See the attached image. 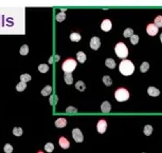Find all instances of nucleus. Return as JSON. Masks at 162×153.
Wrapping results in <instances>:
<instances>
[{
    "label": "nucleus",
    "mask_w": 162,
    "mask_h": 153,
    "mask_svg": "<svg viewBox=\"0 0 162 153\" xmlns=\"http://www.w3.org/2000/svg\"><path fill=\"white\" fill-rule=\"evenodd\" d=\"M119 70L120 72L125 76H129L131 75L135 71V66L130 60L128 59H124L123 61H121V64L119 66Z\"/></svg>",
    "instance_id": "f257e3e1"
},
{
    "label": "nucleus",
    "mask_w": 162,
    "mask_h": 153,
    "mask_svg": "<svg viewBox=\"0 0 162 153\" xmlns=\"http://www.w3.org/2000/svg\"><path fill=\"white\" fill-rule=\"evenodd\" d=\"M115 52H116L118 57L122 58V59L124 60L128 55V49H127V46H125V44H123V42H119V44L116 46V48H115Z\"/></svg>",
    "instance_id": "f03ea898"
},
{
    "label": "nucleus",
    "mask_w": 162,
    "mask_h": 153,
    "mask_svg": "<svg viewBox=\"0 0 162 153\" xmlns=\"http://www.w3.org/2000/svg\"><path fill=\"white\" fill-rule=\"evenodd\" d=\"M76 68V61L72 58H68L64 61V64L61 66V69L65 73H71L74 71Z\"/></svg>",
    "instance_id": "7ed1b4c3"
},
{
    "label": "nucleus",
    "mask_w": 162,
    "mask_h": 153,
    "mask_svg": "<svg viewBox=\"0 0 162 153\" xmlns=\"http://www.w3.org/2000/svg\"><path fill=\"white\" fill-rule=\"evenodd\" d=\"M115 97L118 101H125L129 98V92L124 88H120L115 93Z\"/></svg>",
    "instance_id": "20e7f679"
},
{
    "label": "nucleus",
    "mask_w": 162,
    "mask_h": 153,
    "mask_svg": "<svg viewBox=\"0 0 162 153\" xmlns=\"http://www.w3.org/2000/svg\"><path fill=\"white\" fill-rule=\"evenodd\" d=\"M72 137L76 143H82L83 142V139H84L83 133H82L81 130L78 129V128H74L72 130Z\"/></svg>",
    "instance_id": "39448f33"
},
{
    "label": "nucleus",
    "mask_w": 162,
    "mask_h": 153,
    "mask_svg": "<svg viewBox=\"0 0 162 153\" xmlns=\"http://www.w3.org/2000/svg\"><path fill=\"white\" fill-rule=\"evenodd\" d=\"M101 46V41H100V38L94 36V37L91 38V40H90V48L92 50H98Z\"/></svg>",
    "instance_id": "423d86ee"
},
{
    "label": "nucleus",
    "mask_w": 162,
    "mask_h": 153,
    "mask_svg": "<svg viewBox=\"0 0 162 153\" xmlns=\"http://www.w3.org/2000/svg\"><path fill=\"white\" fill-rule=\"evenodd\" d=\"M146 32H147L148 35H151V36H155L158 33V26H155V23H151L146 28Z\"/></svg>",
    "instance_id": "0eeeda50"
},
{
    "label": "nucleus",
    "mask_w": 162,
    "mask_h": 153,
    "mask_svg": "<svg viewBox=\"0 0 162 153\" xmlns=\"http://www.w3.org/2000/svg\"><path fill=\"white\" fill-rule=\"evenodd\" d=\"M111 28H112V23H111V21H110L109 19H105V20L101 23V29L103 30L104 32L110 31Z\"/></svg>",
    "instance_id": "6e6552de"
},
{
    "label": "nucleus",
    "mask_w": 162,
    "mask_h": 153,
    "mask_svg": "<svg viewBox=\"0 0 162 153\" xmlns=\"http://www.w3.org/2000/svg\"><path fill=\"white\" fill-rule=\"evenodd\" d=\"M106 128H107V123L104 119H101V120L98 123V126H96V129H98V133H104L106 131Z\"/></svg>",
    "instance_id": "1a4fd4ad"
},
{
    "label": "nucleus",
    "mask_w": 162,
    "mask_h": 153,
    "mask_svg": "<svg viewBox=\"0 0 162 153\" xmlns=\"http://www.w3.org/2000/svg\"><path fill=\"white\" fill-rule=\"evenodd\" d=\"M66 125H67V119L64 118V117H59V118H57L55 120V126L57 128H64L66 127Z\"/></svg>",
    "instance_id": "9d476101"
},
{
    "label": "nucleus",
    "mask_w": 162,
    "mask_h": 153,
    "mask_svg": "<svg viewBox=\"0 0 162 153\" xmlns=\"http://www.w3.org/2000/svg\"><path fill=\"white\" fill-rule=\"evenodd\" d=\"M59 146H61L63 149H68V148L70 147V143L66 137H61V138H59Z\"/></svg>",
    "instance_id": "9b49d317"
},
{
    "label": "nucleus",
    "mask_w": 162,
    "mask_h": 153,
    "mask_svg": "<svg viewBox=\"0 0 162 153\" xmlns=\"http://www.w3.org/2000/svg\"><path fill=\"white\" fill-rule=\"evenodd\" d=\"M147 93H148V95L154 96V97H156V96L160 95V91L158 89H156L155 87H148Z\"/></svg>",
    "instance_id": "f8f14e48"
},
{
    "label": "nucleus",
    "mask_w": 162,
    "mask_h": 153,
    "mask_svg": "<svg viewBox=\"0 0 162 153\" xmlns=\"http://www.w3.org/2000/svg\"><path fill=\"white\" fill-rule=\"evenodd\" d=\"M101 110H102V112H104V113L110 112V110H111V105H110V102L104 101V102L101 105Z\"/></svg>",
    "instance_id": "ddd939ff"
},
{
    "label": "nucleus",
    "mask_w": 162,
    "mask_h": 153,
    "mask_svg": "<svg viewBox=\"0 0 162 153\" xmlns=\"http://www.w3.org/2000/svg\"><path fill=\"white\" fill-rule=\"evenodd\" d=\"M76 58H78V60L80 61L81 64H84L87 59V56L84 52H78V54H76Z\"/></svg>",
    "instance_id": "4468645a"
},
{
    "label": "nucleus",
    "mask_w": 162,
    "mask_h": 153,
    "mask_svg": "<svg viewBox=\"0 0 162 153\" xmlns=\"http://www.w3.org/2000/svg\"><path fill=\"white\" fill-rule=\"evenodd\" d=\"M105 64L109 69H115L116 68V62H115V60H113L112 58H107L106 61H105Z\"/></svg>",
    "instance_id": "2eb2a0df"
},
{
    "label": "nucleus",
    "mask_w": 162,
    "mask_h": 153,
    "mask_svg": "<svg viewBox=\"0 0 162 153\" xmlns=\"http://www.w3.org/2000/svg\"><path fill=\"white\" fill-rule=\"evenodd\" d=\"M51 92H52V87H51V86H46V87L41 90V95L48 96L51 94Z\"/></svg>",
    "instance_id": "dca6fc26"
},
{
    "label": "nucleus",
    "mask_w": 162,
    "mask_h": 153,
    "mask_svg": "<svg viewBox=\"0 0 162 153\" xmlns=\"http://www.w3.org/2000/svg\"><path fill=\"white\" fill-rule=\"evenodd\" d=\"M81 35L78 34V33H71L70 34V39H71V41H75V42H78V41L81 40Z\"/></svg>",
    "instance_id": "f3484780"
},
{
    "label": "nucleus",
    "mask_w": 162,
    "mask_h": 153,
    "mask_svg": "<svg viewBox=\"0 0 162 153\" xmlns=\"http://www.w3.org/2000/svg\"><path fill=\"white\" fill-rule=\"evenodd\" d=\"M65 81H66L67 84H71L73 82V77L71 75V73H65Z\"/></svg>",
    "instance_id": "a211bd4d"
},
{
    "label": "nucleus",
    "mask_w": 162,
    "mask_h": 153,
    "mask_svg": "<svg viewBox=\"0 0 162 153\" xmlns=\"http://www.w3.org/2000/svg\"><path fill=\"white\" fill-rule=\"evenodd\" d=\"M75 88L76 89L78 90V91H81V92H83L85 89H86V86H85V84L83 82L82 80H80V81H78L75 84Z\"/></svg>",
    "instance_id": "6ab92c4d"
},
{
    "label": "nucleus",
    "mask_w": 162,
    "mask_h": 153,
    "mask_svg": "<svg viewBox=\"0 0 162 153\" xmlns=\"http://www.w3.org/2000/svg\"><path fill=\"white\" fill-rule=\"evenodd\" d=\"M19 53H20V55H22V56H26V55L29 53V46H27V44H23L20 48V50H19Z\"/></svg>",
    "instance_id": "aec40b11"
},
{
    "label": "nucleus",
    "mask_w": 162,
    "mask_h": 153,
    "mask_svg": "<svg viewBox=\"0 0 162 153\" xmlns=\"http://www.w3.org/2000/svg\"><path fill=\"white\" fill-rule=\"evenodd\" d=\"M26 88H27L26 82H22V81H20V82L16 86V90H17L18 92H22V91H24Z\"/></svg>",
    "instance_id": "412c9836"
},
{
    "label": "nucleus",
    "mask_w": 162,
    "mask_h": 153,
    "mask_svg": "<svg viewBox=\"0 0 162 153\" xmlns=\"http://www.w3.org/2000/svg\"><path fill=\"white\" fill-rule=\"evenodd\" d=\"M38 70L40 73H47L49 71V66L48 64H39L38 66Z\"/></svg>",
    "instance_id": "4be33fe9"
},
{
    "label": "nucleus",
    "mask_w": 162,
    "mask_h": 153,
    "mask_svg": "<svg viewBox=\"0 0 162 153\" xmlns=\"http://www.w3.org/2000/svg\"><path fill=\"white\" fill-rule=\"evenodd\" d=\"M152 132H153V127H152L151 125H146L144 127V134L149 136L152 134Z\"/></svg>",
    "instance_id": "5701e85b"
},
{
    "label": "nucleus",
    "mask_w": 162,
    "mask_h": 153,
    "mask_svg": "<svg viewBox=\"0 0 162 153\" xmlns=\"http://www.w3.org/2000/svg\"><path fill=\"white\" fill-rule=\"evenodd\" d=\"M65 19H66V14H65L64 12H61V13L56 15V21H57V22H61V21H64Z\"/></svg>",
    "instance_id": "b1692460"
},
{
    "label": "nucleus",
    "mask_w": 162,
    "mask_h": 153,
    "mask_svg": "<svg viewBox=\"0 0 162 153\" xmlns=\"http://www.w3.org/2000/svg\"><path fill=\"white\" fill-rule=\"evenodd\" d=\"M103 81H104V84L107 86V87H109V86H111L112 84V80H111V78L109 77V76L105 75L104 77H103Z\"/></svg>",
    "instance_id": "393cba45"
},
{
    "label": "nucleus",
    "mask_w": 162,
    "mask_h": 153,
    "mask_svg": "<svg viewBox=\"0 0 162 153\" xmlns=\"http://www.w3.org/2000/svg\"><path fill=\"white\" fill-rule=\"evenodd\" d=\"M148 69H149V64H148V62H143V64L140 66V70H141L142 73H145Z\"/></svg>",
    "instance_id": "a878e982"
},
{
    "label": "nucleus",
    "mask_w": 162,
    "mask_h": 153,
    "mask_svg": "<svg viewBox=\"0 0 162 153\" xmlns=\"http://www.w3.org/2000/svg\"><path fill=\"white\" fill-rule=\"evenodd\" d=\"M45 150H46L47 152H52V151L54 150V145H53L52 143H48V144H46V146H45Z\"/></svg>",
    "instance_id": "bb28decb"
},
{
    "label": "nucleus",
    "mask_w": 162,
    "mask_h": 153,
    "mask_svg": "<svg viewBox=\"0 0 162 153\" xmlns=\"http://www.w3.org/2000/svg\"><path fill=\"white\" fill-rule=\"evenodd\" d=\"M13 134H14L15 136H21L22 135V129H21V128H18V127L14 128V129H13Z\"/></svg>",
    "instance_id": "cd10ccee"
},
{
    "label": "nucleus",
    "mask_w": 162,
    "mask_h": 153,
    "mask_svg": "<svg viewBox=\"0 0 162 153\" xmlns=\"http://www.w3.org/2000/svg\"><path fill=\"white\" fill-rule=\"evenodd\" d=\"M31 75H29V74H22V75H20V80L22 81V82H27V81H30L31 80Z\"/></svg>",
    "instance_id": "c85d7f7f"
},
{
    "label": "nucleus",
    "mask_w": 162,
    "mask_h": 153,
    "mask_svg": "<svg viewBox=\"0 0 162 153\" xmlns=\"http://www.w3.org/2000/svg\"><path fill=\"white\" fill-rule=\"evenodd\" d=\"M133 35V29H126L124 31V33H123V36H124L125 38H126V37H131Z\"/></svg>",
    "instance_id": "c756f323"
},
{
    "label": "nucleus",
    "mask_w": 162,
    "mask_h": 153,
    "mask_svg": "<svg viewBox=\"0 0 162 153\" xmlns=\"http://www.w3.org/2000/svg\"><path fill=\"white\" fill-rule=\"evenodd\" d=\"M3 151H4L6 153H12L13 152V147H12V145H10V144L4 145V147H3Z\"/></svg>",
    "instance_id": "7c9ffc66"
},
{
    "label": "nucleus",
    "mask_w": 162,
    "mask_h": 153,
    "mask_svg": "<svg viewBox=\"0 0 162 153\" xmlns=\"http://www.w3.org/2000/svg\"><path fill=\"white\" fill-rule=\"evenodd\" d=\"M130 42H131L133 44H137L138 42H139V36L133 34V36L130 37Z\"/></svg>",
    "instance_id": "2f4dec72"
},
{
    "label": "nucleus",
    "mask_w": 162,
    "mask_h": 153,
    "mask_svg": "<svg viewBox=\"0 0 162 153\" xmlns=\"http://www.w3.org/2000/svg\"><path fill=\"white\" fill-rule=\"evenodd\" d=\"M155 26H162V16H158L155 19Z\"/></svg>",
    "instance_id": "473e14b6"
},
{
    "label": "nucleus",
    "mask_w": 162,
    "mask_h": 153,
    "mask_svg": "<svg viewBox=\"0 0 162 153\" xmlns=\"http://www.w3.org/2000/svg\"><path fill=\"white\" fill-rule=\"evenodd\" d=\"M78 110L75 109V108H73V107H69V108H67L66 109V112L67 113H75Z\"/></svg>",
    "instance_id": "72a5a7b5"
},
{
    "label": "nucleus",
    "mask_w": 162,
    "mask_h": 153,
    "mask_svg": "<svg viewBox=\"0 0 162 153\" xmlns=\"http://www.w3.org/2000/svg\"><path fill=\"white\" fill-rule=\"evenodd\" d=\"M57 97H56V96H52V97H51V100H50V104L51 105H55L56 104V102H57Z\"/></svg>",
    "instance_id": "f704fd0d"
},
{
    "label": "nucleus",
    "mask_w": 162,
    "mask_h": 153,
    "mask_svg": "<svg viewBox=\"0 0 162 153\" xmlns=\"http://www.w3.org/2000/svg\"><path fill=\"white\" fill-rule=\"evenodd\" d=\"M54 58L58 60V59H59V56H56V55H55V56H52V57L50 58V59H49V64H53V60H54Z\"/></svg>",
    "instance_id": "c9c22d12"
},
{
    "label": "nucleus",
    "mask_w": 162,
    "mask_h": 153,
    "mask_svg": "<svg viewBox=\"0 0 162 153\" xmlns=\"http://www.w3.org/2000/svg\"><path fill=\"white\" fill-rule=\"evenodd\" d=\"M160 39H161V42H162V33H161V35H160Z\"/></svg>",
    "instance_id": "e433bc0d"
},
{
    "label": "nucleus",
    "mask_w": 162,
    "mask_h": 153,
    "mask_svg": "<svg viewBox=\"0 0 162 153\" xmlns=\"http://www.w3.org/2000/svg\"><path fill=\"white\" fill-rule=\"evenodd\" d=\"M38 153H43V152H41V151H39V152H38Z\"/></svg>",
    "instance_id": "4c0bfd02"
}]
</instances>
